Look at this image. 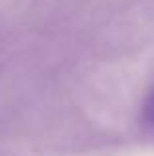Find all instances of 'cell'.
<instances>
[{"label":"cell","instance_id":"obj_1","mask_svg":"<svg viewBox=\"0 0 154 156\" xmlns=\"http://www.w3.org/2000/svg\"><path fill=\"white\" fill-rule=\"evenodd\" d=\"M142 119L146 125L154 126V89L150 91V95L146 97V101L142 105Z\"/></svg>","mask_w":154,"mask_h":156}]
</instances>
